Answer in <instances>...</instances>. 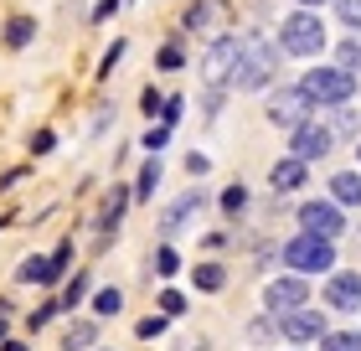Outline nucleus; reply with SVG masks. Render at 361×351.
I'll list each match as a JSON object with an SVG mask.
<instances>
[{
	"mask_svg": "<svg viewBox=\"0 0 361 351\" xmlns=\"http://www.w3.org/2000/svg\"><path fill=\"white\" fill-rule=\"evenodd\" d=\"M269 186H274V191H294V186H305V160H294V155H289V160H279L274 171H269Z\"/></svg>",
	"mask_w": 361,
	"mask_h": 351,
	"instance_id": "nucleus-15",
	"label": "nucleus"
},
{
	"mask_svg": "<svg viewBox=\"0 0 361 351\" xmlns=\"http://www.w3.org/2000/svg\"><path fill=\"white\" fill-rule=\"evenodd\" d=\"M119 6H124V0H98V6H93V21H109Z\"/></svg>",
	"mask_w": 361,
	"mask_h": 351,
	"instance_id": "nucleus-36",
	"label": "nucleus"
},
{
	"mask_svg": "<svg viewBox=\"0 0 361 351\" xmlns=\"http://www.w3.org/2000/svg\"><path fill=\"white\" fill-rule=\"evenodd\" d=\"M305 98L310 104H346V98L356 93V73H341V68H315L305 73Z\"/></svg>",
	"mask_w": 361,
	"mask_h": 351,
	"instance_id": "nucleus-4",
	"label": "nucleus"
},
{
	"mask_svg": "<svg viewBox=\"0 0 361 351\" xmlns=\"http://www.w3.org/2000/svg\"><path fill=\"white\" fill-rule=\"evenodd\" d=\"M160 104H166V98H160V93H155V88H145V98H140V109H145V114H155V109H160Z\"/></svg>",
	"mask_w": 361,
	"mask_h": 351,
	"instance_id": "nucleus-38",
	"label": "nucleus"
},
{
	"mask_svg": "<svg viewBox=\"0 0 361 351\" xmlns=\"http://www.w3.org/2000/svg\"><path fill=\"white\" fill-rule=\"evenodd\" d=\"M264 299H269V310L284 321V315H294V310H305V299H310V284L305 279H274L269 290H264Z\"/></svg>",
	"mask_w": 361,
	"mask_h": 351,
	"instance_id": "nucleus-8",
	"label": "nucleus"
},
{
	"mask_svg": "<svg viewBox=\"0 0 361 351\" xmlns=\"http://www.w3.org/2000/svg\"><path fill=\"white\" fill-rule=\"evenodd\" d=\"M300 6H325V0H300Z\"/></svg>",
	"mask_w": 361,
	"mask_h": 351,
	"instance_id": "nucleus-43",
	"label": "nucleus"
},
{
	"mask_svg": "<svg viewBox=\"0 0 361 351\" xmlns=\"http://www.w3.org/2000/svg\"><path fill=\"white\" fill-rule=\"evenodd\" d=\"M331 196L341 207H361V176L356 171H341L336 181H331Z\"/></svg>",
	"mask_w": 361,
	"mask_h": 351,
	"instance_id": "nucleus-16",
	"label": "nucleus"
},
{
	"mask_svg": "<svg viewBox=\"0 0 361 351\" xmlns=\"http://www.w3.org/2000/svg\"><path fill=\"white\" fill-rule=\"evenodd\" d=\"M98 341V326L93 321H78V326H68V336H62V351H88Z\"/></svg>",
	"mask_w": 361,
	"mask_h": 351,
	"instance_id": "nucleus-18",
	"label": "nucleus"
},
{
	"mask_svg": "<svg viewBox=\"0 0 361 351\" xmlns=\"http://www.w3.org/2000/svg\"><path fill=\"white\" fill-rule=\"evenodd\" d=\"M180 119V98H166V104H160V124H176Z\"/></svg>",
	"mask_w": 361,
	"mask_h": 351,
	"instance_id": "nucleus-35",
	"label": "nucleus"
},
{
	"mask_svg": "<svg viewBox=\"0 0 361 351\" xmlns=\"http://www.w3.org/2000/svg\"><path fill=\"white\" fill-rule=\"evenodd\" d=\"M155 186H160V160H145V171H140V181H135V202H150L155 196Z\"/></svg>",
	"mask_w": 361,
	"mask_h": 351,
	"instance_id": "nucleus-19",
	"label": "nucleus"
},
{
	"mask_svg": "<svg viewBox=\"0 0 361 351\" xmlns=\"http://www.w3.org/2000/svg\"><path fill=\"white\" fill-rule=\"evenodd\" d=\"M0 42H6V52H26V47L37 42V21H31V16H11L6 31H0Z\"/></svg>",
	"mask_w": 361,
	"mask_h": 351,
	"instance_id": "nucleus-13",
	"label": "nucleus"
},
{
	"mask_svg": "<svg viewBox=\"0 0 361 351\" xmlns=\"http://www.w3.org/2000/svg\"><path fill=\"white\" fill-rule=\"evenodd\" d=\"M186 310V295L180 290H160V315H180Z\"/></svg>",
	"mask_w": 361,
	"mask_h": 351,
	"instance_id": "nucleus-30",
	"label": "nucleus"
},
{
	"mask_svg": "<svg viewBox=\"0 0 361 351\" xmlns=\"http://www.w3.org/2000/svg\"><path fill=\"white\" fill-rule=\"evenodd\" d=\"M233 68H238V37H217L202 57V83L207 88H222V83L233 78Z\"/></svg>",
	"mask_w": 361,
	"mask_h": 351,
	"instance_id": "nucleus-5",
	"label": "nucleus"
},
{
	"mask_svg": "<svg viewBox=\"0 0 361 351\" xmlns=\"http://www.w3.org/2000/svg\"><path fill=\"white\" fill-rule=\"evenodd\" d=\"M284 336L289 341H320L325 336V321L315 310H294V315H284Z\"/></svg>",
	"mask_w": 361,
	"mask_h": 351,
	"instance_id": "nucleus-12",
	"label": "nucleus"
},
{
	"mask_svg": "<svg viewBox=\"0 0 361 351\" xmlns=\"http://www.w3.org/2000/svg\"><path fill=\"white\" fill-rule=\"evenodd\" d=\"M294 135V160H320V155H331V145L336 135L325 124H300V129H289Z\"/></svg>",
	"mask_w": 361,
	"mask_h": 351,
	"instance_id": "nucleus-9",
	"label": "nucleus"
},
{
	"mask_svg": "<svg viewBox=\"0 0 361 351\" xmlns=\"http://www.w3.org/2000/svg\"><path fill=\"white\" fill-rule=\"evenodd\" d=\"M243 207H248V186H227V191H222V212L238 217Z\"/></svg>",
	"mask_w": 361,
	"mask_h": 351,
	"instance_id": "nucleus-28",
	"label": "nucleus"
},
{
	"mask_svg": "<svg viewBox=\"0 0 361 351\" xmlns=\"http://www.w3.org/2000/svg\"><path fill=\"white\" fill-rule=\"evenodd\" d=\"M0 341H6V315H0Z\"/></svg>",
	"mask_w": 361,
	"mask_h": 351,
	"instance_id": "nucleus-42",
	"label": "nucleus"
},
{
	"mask_svg": "<svg viewBox=\"0 0 361 351\" xmlns=\"http://www.w3.org/2000/svg\"><path fill=\"white\" fill-rule=\"evenodd\" d=\"M124 207H129V191H124V186H114V196L104 202V217H98V243H109V232H119Z\"/></svg>",
	"mask_w": 361,
	"mask_h": 351,
	"instance_id": "nucleus-14",
	"label": "nucleus"
},
{
	"mask_svg": "<svg viewBox=\"0 0 361 351\" xmlns=\"http://www.w3.org/2000/svg\"><path fill=\"white\" fill-rule=\"evenodd\" d=\"M166 140H171V124H155V129H145V150H166Z\"/></svg>",
	"mask_w": 361,
	"mask_h": 351,
	"instance_id": "nucleus-31",
	"label": "nucleus"
},
{
	"mask_svg": "<svg viewBox=\"0 0 361 351\" xmlns=\"http://www.w3.org/2000/svg\"><path fill=\"white\" fill-rule=\"evenodd\" d=\"M52 145H57V135H52V129H42V135L31 140V150H37V155H47V150H52Z\"/></svg>",
	"mask_w": 361,
	"mask_h": 351,
	"instance_id": "nucleus-37",
	"label": "nucleus"
},
{
	"mask_svg": "<svg viewBox=\"0 0 361 351\" xmlns=\"http://www.w3.org/2000/svg\"><path fill=\"white\" fill-rule=\"evenodd\" d=\"M186 171H191V176H207V155H196V150H191V155H186Z\"/></svg>",
	"mask_w": 361,
	"mask_h": 351,
	"instance_id": "nucleus-39",
	"label": "nucleus"
},
{
	"mask_svg": "<svg viewBox=\"0 0 361 351\" xmlns=\"http://www.w3.org/2000/svg\"><path fill=\"white\" fill-rule=\"evenodd\" d=\"M325 299H331L336 310H361V274H331Z\"/></svg>",
	"mask_w": 361,
	"mask_h": 351,
	"instance_id": "nucleus-11",
	"label": "nucleus"
},
{
	"mask_svg": "<svg viewBox=\"0 0 361 351\" xmlns=\"http://www.w3.org/2000/svg\"><path fill=\"white\" fill-rule=\"evenodd\" d=\"M336 11H341L346 26H361V0H336Z\"/></svg>",
	"mask_w": 361,
	"mask_h": 351,
	"instance_id": "nucleus-32",
	"label": "nucleus"
},
{
	"mask_svg": "<svg viewBox=\"0 0 361 351\" xmlns=\"http://www.w3.org/2000/svg\"><path fill=\"white\" fill-rule=\"evenodd\" d=\"M68 258H73V243H57V254H47V269H52V284L62 279V269H68Z\"/></svg>",
	"mask_w": 361,
	"mask_h": 351,
	"instance_id": "nucleus-27",
	"label": "nucleus"
},
{
	"mask_svg": "<svg viewBox=\"0 0 361 351\" xmlns=\"http://www.w3.org/2000/svg\"><path fill=\"white\" fill-rule=\"evenodd\" d=\"M191 212H202V191H186V196H180V202L166 212V217H160V227H166V232H176L180 222H186V217Z\"/></svg>",
	"mask_w": 361,
	"mask_h": 351,
	"instance_id": "nucleus-17",
	"label": "nucleus"
},
{
	"mask_svg": "<svg viewBox=\"0 0 361 351\" xmlns=\"http://www.w3.org/2000/svg\"><path fill=\"white\" fill-rule=\"evenodd\" d=\"M6 351H26V346H21V341H6Z\"/></svg>",
	"mask_w": 361,
	"mask_h": 351,
	"instance_id": "nucleus-41",
	"label": "nucleus"
},
{
	"mask_svg": "<svg viewBox=\"0 0 361 351\" xmlns=\"http://www.w3.org/2000/svg\"><path fill=\"white\" fill-rule=\"evenodd\" d=\"M155 269H160V274H176V269H180V258H176V248H160V258H155Z\"/></svg>",
	"mask_w": 361,
	"mask_h": 351,
	"instance_id": "nucleus-34",
	"label": "nucleus"
},
{
	"mask_svg": "<svg viewBox=\"0 0 361 351\" xmlns=\"http://www.w3.org/2000/svg\"><path fill=\"white\" fill-rule=\"evenodd\" d=\"M21 284H52V269H47V258H26L21 269H16Z\"/></svg>",
	"mask_w": 361,
	"mask_h": 351,
	"instance_id": "nucleus-21",
	"label": "nucleus"
},
{
	"mask_svg": "<svg viewBox=\"0 0 361 351\" xmlns=\"http://www.w3.org/2000/svg\"><path fill=\"white\" fill-rule=\"evenodd\" d=\"M284 263L294 274H331L336 269V248H331V238H310V232H300V238L284 243Z\"/></svg>",
	"mask_w": 361,
	"mask_h": 351,
	"instance_id": "nucleus-3",
	"label": "nucleus"
},
{
	"mask_svg": "<svg viewBox=\"0 0 361 351\" xmlns=\"http://www.w3.org/2000/svg\"><path fill=\"white\" fill-rule=\"evenodd\" d=\"M227 284V274H222V263H202V269H196V290H207V295H217Z\"/></svg>",
	"mask_w": 361,
	"mask_h": 351,
	"instance_id": "nucleus-22",
	"label": "nucleus"
},
{
	"mask_svg": "<svg viewBox=\"0 0 361 351\" xmlns=\"http://www.w3.org/2000/svg\"><path fill=\"white\" fill-rule=\"evenodd\" d=\"M336 68H341V73H356V68H361V37H351V42L336 47Z\"/></svg>",
	"mask_w": 361,
	"mask_h": 351,
	"instance_id": "nucleus-20",
	"label": "nucleus"
},
{
	"mask_svg": "<svg viewBox=\"0 0 361 351\" xmlns=\"http://www.w3.org/2000/svg\"><path fill=\"white\" fill-rule=\"evenodd\" d=\"M135 336H140V341H155V336H166V315H150V321H140V326H135Z\"/></svg>",
	"mask_w": 361,
	"mask_h": 351,
	"instance_id": "nucleus-29",
	"label": "nucleus"
},
{
	"mask_svg": "<svg viewBox=\"0 0 361 351\" xmlns=\"http://www.w3.org/2000/svg\"><path fill=\"white\" fill-rule=\"evenodd\" d=\"M52 315H57V305H42L37 315H31V331H37V326H47V321H52Z\"/></svg>",
	"mask_w": 361,
	"mask_h": 351,
	"instance_id": "nucleus-40",
	"label": "nucleus"
},
{
	"mask_svg": "<svg viewBox=\"0 0 361 351\" xmlns=\"http://www.w3.org/2000/svg\"><path fill=\"white\" fill-rule=\"evenodd\" d=\"M93 310H98V315H119V310H124V295H119V290H98V295H93Z\"/></svg>",
	"mask_w": 361,
	"mask_h": 351,
	"instance_id": "nucleus-26",
	"label": "nucleus"
},
{
	"mask_svg": "<svg viewBox=\"0 0 361 351\" xmlns=\"http://www.w3.org/2000/svg\"><path fill=\"white\" fill-rule=\"evenodd\" d=\"M274 73H279V52H274L269 42L248 37V42H238V68H233V78H227V83H238L243 93H253V88H264Z\"/></svg>",
	"mask_w": 361,
	"mask_h": 351,
	"instance_id": "nucleus-1",
	"label": "nucleus"
},
{
	"mask_svg": "<svg viewBox=\"0 0 361 351\" xmlns=\"http://www.w3.org/2000/svg\"><path fill=\"white\" fill-rule=\"evenodd\" d=\"M83 295H88V274H73V284H68V290H62V299H57V310H73Z\"/></svg>",
	"mask_w": 361,
	"mask_h": 351,
	"instance_id": "nucleus-25",
	"label": "nucleus"
},
{
	"mask_svg": "<svg viewBox=\"0 0 361 351\" xmlns=\"http://www.w3.org/2000/svg\"><path fill=\"white\" fill-rule=\"evenodd\" d=\"M180 62H186V52H180V47L171 42V47H166V52H160V68H166V73H176V68H180Z\"/></svg>",
	"mask_w": 361,
	"mask_h": 351,
	"instance_id": "nucleus-33",
	"label": "nucleus"
},
{
	"mask_svg": "<svg viewBox=\"0 0 361 351\" xmlns=\"http://www.w3.org/2000/svg\"><path fill=\"white\" fill-rule=\"evenodd\" d=\"M310 98H305V88H279L274 98H269V119L279 124V129H300V124H310Z\"/></svg>",
	"mask_w": 361,
	"mask_h": 351,
	"instance_id": "nucleus-6",
	"label": "nucleus"
},
{
	"mask_svg": "<svg viewBox=\"0 0 361 351\" xmlns=\"http://www.w3.org/2000/svg\"><path fill=\"white\" fill-rule=\"evenodd\" d=\"M320 351H361V331H336V336H320Z\"/></svg>",
	"mask_w": 361,
	"mask_h": 351,
	"instance_id": "nucleus-23",
	"label": "nucleus"
},
{
	"mask_svg": "<svg viewBox=\"0 0 361 351\" xmlns=\"http://www.w3.org/2000/svg\"><path fill=\"white\" fill-rule=\"evenodd\" d=\"M124 52H129V42L119 37V42H114L109 52H104V62H98V83H104V78H114V68H119V62H124Z\"/></svg>",
	"mask_w": 361,
	"mask_h": 351,
	"instance_id": "nucleus-24",
	"label": "nucleus"
},
{
	"mask_svg": "<svg viewBox=\"0 0 361 351\" xmlns=\"http://www.w3.org/2000/svg\"><path fill=\"white\" fill-rule=\"evenodd\" d=\"M279 42H284L289 57H315L325 47V21L315 11H294V16H284V26H279Z\"/></svg>",
	"mask_w": 361,
	"mask_h": 351,
	"instance_id": "nucleus-2",
	"label": "nucleus"
},
{
	"mask_svg": "<svg viewBox=\"0 0 361 351\" xmlns=\"http://www.w3.org/2000/svg\"><path fill=\"white\" fill-rule=\"evenodd\" d=\"M300 227L310 232V238H341L346 217H341L331 202H305V207H300Z\"/></svg>",
	"mask_w": 361,
	"mask_h": 351,
	"instance_id": "nucleus-7",
	"label": "nucleus"
},
{
	"mask_svg": "<svg viewBox=\"0 0 361 351\" xmlns=\"http://www.w3.org/2000/svg\"><path fill=\"white\" fill-rule=\"evenodd\" d=\"M227 0H196V6L186 11V31H196V37H207V31H222L227 26Z\"/></svg>",
	"mask_w": 361,
	"mask_h": 351,
	"instance_id": "nucleus-10",
	"label": "nucleus"
}]
</instances>
